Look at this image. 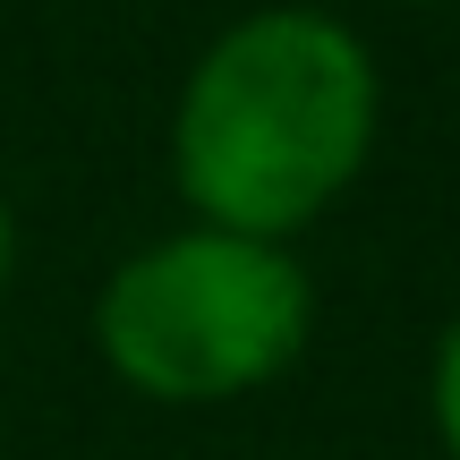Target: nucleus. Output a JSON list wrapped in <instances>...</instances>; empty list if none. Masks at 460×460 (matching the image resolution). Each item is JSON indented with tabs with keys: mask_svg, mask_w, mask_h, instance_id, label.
I'll use <instances>...</instances> for the list:
<instances>
[{
	"mask_svg": "<svg viewBox=\"0 0 460 460\" xmlns=\"http://www.w3.org/2000/svg\"><path fill=\"white\" fill-rule=\"evenodd\" d=\"M427 418H435L444 460H460V307H452V324L435 332V358H427Z\"/></svg>",
	"mask_w": 460,
	"mask_h": 460,
	"instance_id": "nucleus-3",
	"label": "nucleus"
},
{
	"mask_svg": "<svg viewBox=\"0 0 460 460\" xmlns=\"http://www.w3.org/2000/svg\"><path fill=\"white\" fill-rule=\"evenodd\" d=\"M9 264H17V222H9V197H0V281H9Z\"/></svg>",
	"mask_w": 460,
	"mask_h": 460,
	"instance_id": "nucleus-4",
	"label": "nucleus"
},
{
	"mask_svg": "<svg viewBox=\"0 0 460 460\" xmlns=\"http://www.w3.org/2000/svg\"><path fill=\"white\" fill-rule=\"evenodd\" d=\"M384 128V77L358 26L256 9L197 51L171 102V188L205 230L290 247L358 188Z\"/></svg>",
	"mask_w": 460,
	"mask_h": 460,
	"instance_id": "nucleus-1",
	"label": "nucleus"
},
{
	"mask_svg": "<svg viewBox=\"0 0 460 460\" xmlns=\"http://www.w3.org/2000/svg\"><path fill=\"white\" fill-rule=\"evenodd\" d=\"M401 9H444V0H401Z\"/></svg>",
	"mask_w": 460,
	"mask_h": 460,
	"instance_id": "nucleus-5",
	"label": "nucleus"
},
{
	"mask_svg": "<svg viewBox=\"0 0 460 460\" xmlns=\"http://www.w3.org/2000/svg\"><path fill=\"white\" fill-rule=\"evenodd\" d=\"M315 281L290 247L239 230H171L111 264L94 298V349L137 401L214 410L264 393L307 358Z\"/></svg>",
	"mask_w": 460,
	"mask_h": 460,
	"instance_id": "nucleus-2",
	"label": "nucleus"
}]
</instances>
